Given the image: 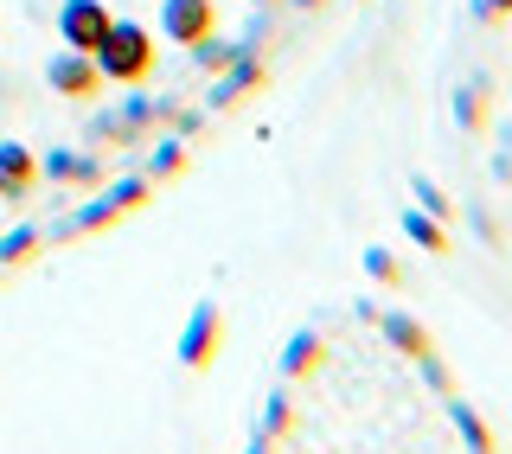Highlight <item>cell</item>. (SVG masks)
Listing matches in <instances>:
<instances>
[{
    "label": "cell",
    "instance_id": "13",
    "mask_svg": "<svg viewBox=\"0 0 512 454\" xmlns=\"http://www.w3.org/2000/svg\"><path fill=\"white\" fill-rule=\"evenodd\" d=\"M397 224H404V237L416 243V250H429V256H442V250H448V224H442V218H429V212H416V205H410V212L397 218Z\"/></svg>",
    "mask_w": 512,
    "mask_h": 454
},
{
    "label": "cell",
    "instance_id": "6",
    "mask_svg": "<svg viewBox=\"0 0 512 454\" xmlns=\"http://www.w3.org/2000/svg\"><path fill=\"white\" fill-rule=\"evenodd\" d=\"M32 186H39V154H32L26 141H0V199L26 205Z\"/></svg>",
    "mask_w": 512,
    "mask_h": 454
},
{
    "label": "cell",
    "instance_id": "8",
    "mask_svg": "<svg viewBox=\"0 0 512 454\" xmlns=\"http://www.w3.org/2000/svg\"><path fill=\"white\" fill-rule=\"evenodd\" d=\"M39 180H58V186H96V180H103V167H96L90 154H77V148H52V154H39Z\"/></svg>",
    "mask_w": 512,
    "mask_h": 454
},
{
    "label": "cell",
    "instance_id": "22",
    "mask_svg": "<svg viewBox=\"0 0 512 454\" xmlns=\"http://www.w3.org/2000/svg\"><path fill=\"white\" fill-rule=\"evenodd\" d=\"M474 237H480V243H500V224H493L487 212H474Z\"/></svg>",
    "mask_w": 512,
    "mask_h": 454
},
{
    "label": "cell",
    "instance_id": "11",
    "mask_svg": "<svg viewBox=\"0 0 512 454\" xmlns=\"http://www.w3.org/2000/svg\"><path fill=\"white\" fill-rule=\"evenodd\" d=\"M378 327H384V339H391L404 359H423L429 352V333H423V320H410V314H378Z\"/></svg>",
    "mask_w": 512,
    "mask_h": 454
},
{
    "label": "cell",
    "instance_id": "19",
    "mask_svg": "<svg viewBox=\"0 0 512 454\" xmlns=\"http://www.w3.org/2000/svg\"><path fill=\"white\" fill-rule=\"evenodd\" d=\"M365 275H372V282H397V256L372 243V250H365Z\"/></svg>",
    "mask_w": 512,
    "mask_h": 454
},
{
    "label": "cell",
    "instance_id": "15",
    "mask_svg": "<svg viewBox=\"0 0 512 454\" xmlns=\"http://www.w3.org/2000/svg\"><path fill=\"white\" fill-rule=\"evenodd\" d=\"M39 243H45V231H39V224H13V231H7V237H0V269H13V263H26V256H32V250H39Z\"/></svg>",
    "mask_w": 512,
    "mask_h": 454
},
{
    "label": "cell",
    "instance_id": "3",
    "mask_svg": "<svg viewBox=\"0 0 512 454\" xmlns=\"http://www.w3.org/2000/svg\"><path fill=\"white\" fill-rule=\"evenodd\" d=\"M116 13L103 7V0H58V45H71V52H96V39L109 32Z\"/></svg>",
    "mask_w": 512,
    "mask_h": 454
},
{
    "label": "cell",
    "instance_id": "2",
    "mask_svg": "<svg viewBox=\"0 0 512 454\" xmlns=\"http://www.w3.org/2000/svg\"><path fill=\"white\" fill-rule=\"evenodd\" d=\"M45 84L58 96H71V103H90L96 90H103V71H96L90 52H71V45H58V58H45Z\"/></svg>",
    "mask_w": 512,
    "mask_h": 454
},
{
    "label": "cell",
    "instance_id": "21",
    "mask_svg": "<svg viewBox=\"0 0 512 454\" xmlns=\"http://www.w3.org/2000/svg\"><path fill=\"white\" fill-rule=\"evenodd\" d=\"M512 0H474V20H506Z\"/></svg>",
    "mask_w": 512,
    "mask_h": 454
},
{
    "label": "cell",
    "instance_id": "24",
    "mask_svg": "<svg viewBox=\"0 0 512 454\" xmlns=\"http://www.w3.org/2000/svg\"><path fill=\"white\" fill-rule=\"evenodd\" d=\"M288 7H320V0H288Z\"/></svg>",
    "mask_w": 512,
    "mask_h": 454
},
{
    "label": "cell",
    "instance_id": "9",
    "mask_svg": "<svg viewBox=\"0 0 512 454\" xmlns=\"http://www.w3.org/2000/svg\"><path fill=\"white\" fill-rule=\"evenodd\" d=\"M448 423H455V435H461V448H468V454H500V442H493V429H487V416H480L468 397H448Z\"/></svg>",
    "mask_w": 512,
    "mask_h": 454
},
{
    "label": "cell",
    "instance_id": "18",
    "mask_svg": "<svg viewBox=\"0 0 512 454\" xmlns=\"http://www.w3.org/2000/svg\"><path fill=\"white\" fill-rule=\"evenodd\" d=\"M288 416H295V410H288V391H269V403H263V435H269V442L288 429Z\"/></svg>",
    "mask_w": 512,
    "mask_h": 454
},
{
    "label": "cell",
    "instance_id": "4",
    "mask_svg": "<svg viewBox=\"0 0 512 454\" xmlns=\"http://www.w3.org/2000/svg\"><path fill=\"white\" fill-rule=\"evenodd\" d=\"M218 339H224V314H218V301H199L186 314V333H180V365L186 371H205L218 359Z\"/></svg>",
    "mask_w": 512,
    "mask_h": 454
},
{
    "label": "cell",
    "instance_id": "20",
    "mask_svg": "<svg viewBox=\"0 0 512 454\" xmlns=\"http://www.w3.org/2000/svg\"><path fill=\"white\" fill-rule=\"evenodd\" d=\"M416 371H423V384H429V391H448V365H442V352H436V346H429L423 359H416Z\"/></svg>",
    "mask_w": 512,
    "mask_h": 454
},
{
    "label": "cell",
    "instance_id": "1",
    "mask_svg": "<svg viewBox=\"0 0 512 454\" xmlns=\"http://www.w3.org/2000/svg\"><path fill=\"white\" fill-rule=\"evenodd\" d=\"M96 71L103 84H148L154 77V32L141 20H109V32L96 39Z\"/></svg>",
    "mask_w": 512,
    "mask_h": 454
},
{
    "label": "cell",
    "instance_id": "12",
    "mask_svg": "<svg viewBox=\"0 0 512 454\" xmlns=\"http://www.w3.org/2000/svg\"><path fill=\"white\" fill-rule=\"evenodd\" d=\"M455 122L468 128V135L487 128V77H461L455 84Z\"/></svg>",
    "mask_w": 512,
    "mask_h": 454
},
{
    "label": "cell",
    "instance_id": "25",
    "mask_svg": "<svg viewBox=\"0 0 512 454\" xmlns=\"http://www.w3.org/2000/svg\"><path fill=\"white\" fill-rule=\"evenodd\" d=\"M0 275H7V269H0Z\"/></svg>",
    "mask_w": 512,
    "mask_h": 454
},
{
    "label": "cell",
    "instance_id": "17",
    "mask_svg": "<svg viewBox=\"0 0 512 454\" xmlns=\"http://www.w3.org/2000/svg\"><path fill=\"white\" fill-rule=\"evenodd\" d=\"M180 167H186V148H180V141H160L154 160H148V173H154V180H173Z\"/></svg>",
    "mask_w": 512,
    "mask_h": 454
},
{
    "label": "cell",
    "instance_id": "16",
    "mask_svg": "<svg viewBox=\"0 0 512 454\" xmlns=\"http://www.w3.org/2000/svg\"><path fill=\"white\" fill-rule=\"evenodd\" d=\"M231 52H237V45H218V32H205V39L199 45H192V58H199V71H224V64H231Z\"/></svg>",
    "mask_w": 512,
    "mask_h": 454
},
{
    "label": "cell",
    "instance_id": "10",
    "mask_svg": "<svg viewBox=\"0 0 512 454\" xmlns=\"http://www.w3.org/2000/svg\"><path fill=\"white\" fill-rule=\"evenodd\" d=\"M320 359H327V339H320L314 327H295L288 346H282V378H308Z\"/></svg>",
    "mask_w": 512,
    "mask_h": 454
},
{
    "label": "cell",
    "instance_id": "23",
    "mask_svg": "<svg viewBox=\"0 0 512 454\" xmlns=\"http://www.w3.org/2000/svg\"><path fill=\"white\" fill-rule=\"evenodd\" d=\"M269 448H276V442H269V435H263V429H256V435H250V448H244V454H269Z\"/></svg>",
    "mask_w": 512,
    "mask_h": 454
},
{
    "label": "cell",
    "instance_id": "5",
    "mask_svg": "<svg viewBox=\"0 0 512 454\" xmlns=\"http://www.w3.org/2000/svg\"><path fill=\"white\" fill-rule=\"evenodd\" d=\"M205 32H218V7L212 0H160V39H173V45H199Z\"/></svg>",
    "mask_w": 512,
    "mask_h": 454
},
{
    "label": "cell",
    "instance_id": "7",
    "mask_svg": "<svg viewBox=\"0 0 512 454\" xmlns=\"http://www.w3.org/2000/svg\"><path fill=\"white\" fill-rule=\"evenodd\" d=\"M256 84H263V58H256L250 45H237V52H231V64H224V71H218V84H212V109L237 103V96H250Z\"/></svg>",
    "mask_w": 512,
    "mask_h": 454
},
{
    "label": "cell",
    "instance_id": "14",
    "mask_svg": "<svg viewBox=\"0 0 512 454\" xmlns=\"http://www.w3.org/2000/svg\"><path fill=\"white\" fill-rule=\"evenodd\" d=\"M410 205H416V212H429V218H455V205H448V192L436 186V180H429V173H410Z\"/></svg>",
    "mask_w": 512,
    "mask_h": 454
}]
</instances>
